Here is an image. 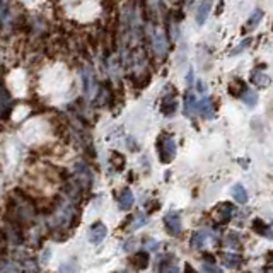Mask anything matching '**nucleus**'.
Returning a JSON list of instances; mask_svg holds the SVG:
<instances>
[{
  "mask_svg": "<svg viewBox=\"0 0 273 273\" xmlns=\"http://www.w3.org/2000/svg\"><path fill=\"white\" fill-rule=\"evenodd\" d=\"M75 215V210L70 205H62L55 212V221L60 224V227H70L72 226V219Z\"/></svg>",
  "mask_w": 273,
  "mask_h": 273,
  "instance_id": "7",
  "label": "nucleus"
},
{
  "mask_svg": "<svg viewBox=\"0 0 273 273\" xmlns=\"http://www.w3.org/2000/svg\"><path fill=\"white\" fill-rule=\"evenodd\" d=\"M196 110H198V104H196L195 94L193 92H186V96H185V115L186 116H193Z\"/></svg>",
  "mask_w": 273,
  "mask_h": 273,
  "instance_id": "14",
  "label": "nucleus"
},
{
  "mask_svg": "<svg viewBox=\"0 0 273 273\" xmlns=\"http://www.w3.org/2000/svg\"><path fill=\"white\" fill-rule=\"evenodd\" d=\"M198 91L200 92H207V86L203 82H198Z\"/></svg>",
  "mask_w": 273,
  "mask_h": 273,
  "instance_id": "29",
  "label": "nucleus"
},
{
  "mask_svg": "<svg viewBox=\"0 0 273 273\" xmlns=\"http://www.w3.org/2000/svg\"><path fill=\"white\" fill-rule=\"evenodd\" d=\"M222 263H224V266H227V268H237V266H241V263H243V256L237 253H226V254H222Z\"/></svg>",
  "mask_w": 273,
  "mask_h": 273,
  "instance_id": "13",
  "label": "nucleus"
},
{
  "mask_svg": "<svg viewBox=\"0 0 273 273\" xmlns=\"http://www.w3.org/2000/svg\"><path fill=\"white\" fill-rule=\"evenodd\" d=\"M232 196H234L236 201H239V203H246L248 201V191H246V188L243 185H236L232 188Z\"/></svg>",
  "mask_w": 273,
  "mask_h": 273,
  "instance_id": "18",
  "label": "nucleus"
},
{
  "mask_svg": "<svg viewBox=\"0 0 273 273\" xmlns=\"http://www.w3.org/2000/svg\"><path fill=\"white\" fill-rule=\"evenodd\" d=\"M82 84H84V94H86L87 99H92L94 94H96V75L89 67L82 70Z\"/></svg>",
  "mask_w": 273,
  "mask_h": 273,
  "instance_id": "5",
  "label": "nucleus"
},
{
  "mask_svg": "<svg viewBox=\"0 0 273 273\" xmlns=\"http://www.w3.org/2000/svg\"><path fill=\"white\" fill-rule=\"evenodd\" d=\"M193 84V70L190 69V74H188V86H191Z\"/></svg>",
  "mask_w": 273,
  "mask_h": 273,
  "instance_id": "28",
  "label": "nucleus"
},
{
  "mask_svg": "<svg viewBox=\"0 0 273 273\" xmlns=\"http://www.w3.org/2000/svg\"><path fill=\"white\" fill-rule=\"evenodd\" d=\"M133 201H135V196L130 191V188H123L122 195H120V208H122L123 212H128V210L133 207Z\"/></svg>",
  "mask_w": 273,
  "mask_h": 273,
  "instance_id": "12",
  "label": "nucleus"
},
{
  "mask_svg": "<svg viewBox=\"0 0 273 273\" xmlns=\"http://www.w3.org/2000/svg\"><path fill=\"white\" fill-rule=\"evenodd\" d=\"M185 273H196V271H195V270H193V268H191V266H186Z\"/></svg>",
  "mask_w": 273,
  "mask_h": 273,
  "instance_id": "30",
  "label": "nucleus"
},
{
  "mask_svg": "<svg viewBox=\"0 0 273 273\" xmlns=\"http://www.w3.org/2000/svg\"><path fill=\"white\" fill-rule=\"evenodd\" d=\"M232 212H234V208H232L231 203H219L212 210V219L219 226H224V224H227L232 219Z\"/></svg>",
  "mask_w": 273,
  "mask_h": 273,
  "instance_id": "4",
  "label": "nucleus"
},
{
  "mask_svg": "<svg viewBox=\"0 0 273 273\" xmlns=\"http://www.w3.org/2000/svg\"><path fill=\"white\" fill-rule=\"evenodd\" d=\"M150 39H152V44H154V50L157 55H166L168 51V39H166V34H164V29H160L159 26H154L150 31Z\"/></svg>",
  "mask_w": 273,
  "mask_h": 273,
  "instance_id": "3",
  "label": "nucleus"
},
{
  "mask_svg": "<svg viewBox=\"0 0 273 273\" xmlns=\"http://www.w3.org/2000/svg\"><path fill=\"white\" fill-rule=\"evenodd\" d=\"M111 166L116 169V171H122V169L125 168V157L120 152H111V159H110Z\"/></svg>",
  "mask_w": 273,
  "mask_h": 273,
  "instance_id": "21",
  "label": "nucleus"
},
{
  "mask_svg": "<svg viewBox=\"0 0 273 273\" xmlns=\"http://www.w3.org/2000/svg\"><path fill=\"white\" fill-rule=\"evenodd\" d=\"M106 236H108V227L102 222H94L89 229V239L92 244H99L101 241H104Z\"/></svg>",
  "mask_w": 273,
  "mask_h": 273,
  "instance_id": "8",
  "label": "nucleus"
},
{
  "mask_svg": "<svg viewBox=\"0 0 273 273\" xmlns=\"http://www.w3.org/2000/svg\"><path fill=\"white\" fill-rule=\"evenodd\" d=\"M157 149H159V159H160V162L169 164L174 157H176V142L173 140V137L160 135V137H159Z\"/></svg>",
  "mask_w": 273,
  "mask_h": 273,
  "instance_id": "2",
  "label": "nucleus"
},
{
  "mask_svg": "<svg viewBox=\"0 0 273 273\" xmlns=\"http://www.w3.org/2000/svg\"><path fill=\"white\" fill-rule=\"evenodd\" d=\"M251 82L254 84L256 87H259V89H265V87H268L270 86V77H268L266 74H263V72H254L253 75H251Z\"/></svg>",
  "mask_w": 273,
  "mask_h": 273,
  "instance_id": "16",
  "label": "nucleus"
},
{
  "mask_svg": "<svg viewBox=\"0 0 273 273\" xmlns=\"http://www.w3.org/2000/svg\"><path fill=\"white\" fill-rule=\"evenodd\" d=\"M207 241H208V234L207 232H203V231H200V232H195L193 234V244L195 248H198V249H203L205 246H207Z\"/></svg>",
  "mask_w": 273,
  "mask_h": 273,
  "instance_id": "20",
  "label": "nucleus"
},
{
  "mask_svg": "<svg viewBox=\"0 0 273 273\" xmlns=\"http://www.w3.org/2000/svg\"><path fill=\"white\" fill-rule=\"evenodd\" d=\"M149 254L147 253H137L135 256L132 258V263H133V266L137 268V270H145L147 265H149Z\"/></svg>",
  "mask_w": 273,
  "mask_h": 273,
  "instance_id": "17",
  "label": "nucleus"
},
{
  "mask_svg": "<svg viewBox=\"0 0 273 273\" xmlns=\"http://www.w3.org/2000/svg\"><path fill=\"white\" fill-rule=\"evenodd\" d=\"M160 273H180L176 263H173L171 258H168L164 263H160Z\"/></svg>",
  "mask_w": 273,
  "mask_h": 273,
  "instance_id": "22",
  "label": "nucleus"
},
{
  "mask_svg": "<svg viewBox=\"0 0 273 273\" xmlns=\"http://www.w3.org/2000/svg\"><path fill=\"white\" fill-rule=\"evenodd\" d=\"M178 110V101L174 96H166L162 102H160V111H162V115L166 116H173L176 113Z\"/></svg>",
  "mask_w": 273,
  "mask_h": 273,
  "instance_id": "11",
  "label": "nucleus"
},
{
  "mask_svg": "<svg viewBox=\"0 0 273 273\" xmlns=\"http://www.w3.org/2000/svg\"><path fill=\"white\" fill-rule=\"evenodd\" d=\"M201 270H203V273H222V270L217 265H213V263H208V261H203V265H201Z\"/></svg>",
  "mask_w": 273,
  "mask_h": 273,
  "instance_id": "25",
  "label": "nucleus"
},
{
  "mask_svg": "<svg viewBox=\"0 0 273 273\" xmlns=\"http://www.w3.org/2000/svg\"><path fill=\"white\" fill-rule=\"evenodd\" d=\"M11 102H12V99H11V96H9L7 89L2 87V113H4V116H7V110H9V104H11Z\"/></svg>",
  "mask_w": 273,
  "mask_h": 273,
  "instance_id": "24",
  "label": "nucleus"
},
{
  "mask_svg": "<svg viewBox=\"0 0 273 273\" xmlns=\"http://www.w3.org/2000/svg\"><path fill=\"white\" fill-rule=\"evenodd\" d=\"M261 17H263V11H261V9H256V11H254L253 14H251V19H249L248 26H249L251 29H254V28H256V26L259 24Z\"/></svg>",
  "mask_w": 273,
  "mask_h": 273,
  "instance_id": "23",
  "label": "nucleus"
},
{
  "mask_svg": "<svg viewBox=\"0 0 273 273\" xmlns=\"http://www.w3.org/2000/svg\"><path fill=\"white\" fill-rule=\"evenodd\" d=\"M145 222H147V219H145L144 215H142V213H138V215H137V221H133V227H132V229H138V227L144 226Z\"/></svg>",
  "mask_w": 273,
  "mask_h": 273,
  "instance_id": "26",
  "label": "nucleus"
},
{
  "mask_svg": "<svg viewBox=\"0 0 273 273\" xmlns=\"http://www.w3.org/2000/svg\"><path fill=\"white\" fill-rule=\"evenodd\" d=\"M11 212L19 222H31L34 219V208L26 198H17L14 196L11 201Z\"/></svg>",
  "mask_w": 273,
  "mask_h": 273,
  "instance_id": "1",
  "label": "nucleus"
},
{
  "mask_svg": "<svg viewBox=\"0 0 273 273\" xmlns=\"http://www.w3.org/2000/svg\"><path fill=\"white\" fill-rule=\"evenodd\" d=\"M198 111H200V115L203 116V118L212 120L213 116H215V104H213V101L210 99L208 96H205L203 99L198 102Z\"/></svg>",
  "mask_w": 273,
  "mask_h": 273,
  "instance_id": "9",
  "label": "nucleus"
},
{
  "mask_svg": "<svg viewBox=\"0 0 273 273\" xmlns=\"http://www.w3.org/2000/svg\"><path fill=\"white\" fill-rule=\"evenodd\" d=\"M253 229L261 236L273 237V224H265L263 221H254L253 222Z\"/></svg>",
  "mask_w": 273,
  "mask_h": 273,
  "instance_id": "15",
  "label": "nucleus"
},
{
  "mask_svg": "<svg viewBox=\"0 0 273 273\" xmlns=\"http://www.w3.org/2000/svg\"><path fill=\"white\" fill-rule=\"evenodd\" d=\"M227 246H239V243H237V236L236 234H231L227 236V241H226Z\"/></svg>",
  "mask_w": 273,
  "mask_h": 273,
  "instance_id": "27",
  "label": "nucleus"
},
{
  "mask_svg": "<svg viewBox=\"0 0 273 273\" xmlns=\"http://www.w3.org/2000/svg\"><path fill=\"white\" fill-rule=\"evenodd\" d=\"M241 99H243V102L246 106H249V108H253V106H256L258 102V94L251 91V89H246V91L243 92V96H241Z\"/></svg>",
  "mask_w": 273,
  "mask_h": 273,
  "instance_id": "19",
  "label": "nucleus"
},
{
  "mask_svg": "<svg viewBox=\"0 0 273 273\" xmlns=\"http://www.w3.org/2000/svg\"><path fill=\"white\" fill-rule=\"evenodd\" d=\"M164 226H166V231H168L171 236H180L181 232H183L181 219H180V215H178V213H174V212L166 213Z\"/></svg>",
  "mask_w": 273,
  "mask_h": 273,
  "instance_id": "6",
  "label": "nucleus"
},
{
  "mask_svg": "<svg viewBox=\"0 0 273 273\" xmlns=\"http://www.w3.org/2000/svg\"><path fill=\"white\" fill-rule=\"evenodd\" d=\"M210 9H212V0H203L196 9V24L203 26L207 22V17L210 14Z\"/></svg>",
  "mask_w": 273,
  "mask_h": 273,
  "instance_id": "10",
  "label": "nucleus"
}]
</instances>
